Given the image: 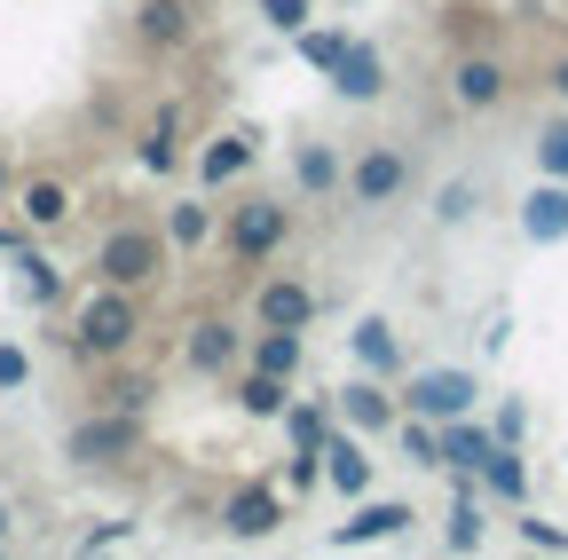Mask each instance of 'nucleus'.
Here are the masks:
<instances>
[{
    "instance_id": "f257e3e1",
    "label": "nucleus",
    "mask_w": 568,
    "mask_h": 560,
    "mask_svg": "<svg viewBox=\"0 0 568 560\" xmlns=\"http://www.w3.org/2000/svg\"><path fill=\"white\" fill-rule=\"evenodd\" d=\"M134 339H142V293H126V285H95L80 308H71V332H63V347L80 364H126L134 356Z\"/></svg>"
},
{
    "instance_id": "f03ea898",
    "label": "nucleus",
    "mask_w": 568,
    "mask_h": 560,
    "mask_svg": "<svg viewBox=\"0 0 568 560\" xmlns=\"http://www.w3.org/2000/svg\"><path fill=\"white\" fill-rule=\"evenodd\" d=\"M174 245L159 222H111L103 245H95V285H126V293H151L159 276H166Z\"/></svg>"
},
{
    "instance_id": "7ed1b4c3",
    "label": "nucleus",
    "mask_w": 568,
    "mask_h": 560,
    "mask_svg": "<svg viewBox=\"0 0 568 560\" xmlns=\"http://www.w3.org/2000/svg\"><path fill=\"white\" fill-rule=\"evenodd\" d=\"M284 245H293V205H284V197H237L230 214H222L230 268H268Z\"/></svg>"
},
{
    "instance_id": "20e7f679",
    "label": "nucleus",
    "mask_w": 568,
    "mask_h": 560,
    "mask_svg": "<svg viewBox=\"0 0 568 560\" xmlns=\"http://www.w3.org/2000/svg\"><path fill=\"white\" fill-rule=\"evenodd\" d=\"M443 95H450V111L489 119V111L514 103V63L497 55V48H450V63H443Z\"/></svg>"
},
{
    "instance_id": "39448f33",
    "label": "nucleus",
    "mask_w": 568,
    "mask_h": 560,
    "mask_svg": "<svg viewBox=\"0 0 568 560\" xmlns=\"http://www.w3.org/2000/svg\"><path fill=\"white\" fill-rule=\"evenodd\" d=\"M410 182H418V159H410L403 143H364V151L347 159V205H364V214L395 205Z\"/></svg>"
},
{
    "instance_id": "423d86ee",
    "label": "nucleus",
    "mask_w": 568,
    "mask_h": 560,
    "mask_svg": "<svg viewBox=\"0 0 568 560\" xmlns=\"http://www.w3.org/2000/svg\"><path fill=\"white\" fill-rule=\"evenodd\" d=\"M134 450H142V418H126V410H103V403H95V410L80 418V427L63 435V458H71V466H88V474H103V466H126Z\"/></svg>"
},
{
    "instance_id": "0eeeda50",
    "label": "nucleus",
    "mask_w": 568,
    "mask_h": 560,
    "mask_svg": "<svg viewBox=\"0 0 568 560\" xmlns=\"http://www.w3.org/2000/svg\"><path fill=\"white\" fill-rule=\"evenodd\" d=\"M474 403H481V379H474V371H450V364L410 371V379H403V410L435 418V427H443V418H466Z\"/></svg>"
},
{
    "instance_id": "6e6552de",
    "label": "nucleus",
    "mask_w": 568,
    "mask_h": 560,
    "mask_svg": "<svg viewBox=\"0 0 568 560\" xmlns=\"http://www.w3.org/2000/svg\"><path fill=\"white\" fill-rule=\"evenodd\" d=\"M182 364H190L197 379H230V371L245 364V332H237V316H197V324L182 332Z\"/></svg>"
},
{
    "instance_id": "1a4fd4ad",
    "label": "nucleus",
    "mask_w": 568,
    "mask_h": 560,
    "mask_svg": "<svg viewBox=\"0 0 568 560\" xmlns=\"http://www.w3.org/2000/svg\"><path fill=\"white\" fill-rule=\"evenodd\" d=\"M197 0H134V48L142 55H182L197 40Z\"/></svg>"
},
{
    "instance_id": "9d476101",
    "label": "nucleus",
    "mask_w": 568,
    "mask_h": 560,
    "mask_svg": "<svg viewBox=\"0 0 568 560\" xmlns=\"http://www.w3.org/2000/svg\"><path fill=\"white\" fill-rule=\"evenodd\" d=\"M276 529H284V489H276V481H237L230 498H222V537L261 544V537H276Z\"/></svg>"
},
{
    "instance_id": "9b49d317",
    "label": "nucleus",
    "mask_w": 568,
    "mask_h": 560,
    "mask_svg": "<svg viewBox=\"0 0 568 560\" xmlns=\"http://www.w3.org/2000/svg\"><path fill=\"white\" fill-rule=\"evenodd\" d=\"M324 308V293L308 285V276H261L253 285V324H276V332H308Z\"/></svg>"
},
{
    "instance_id": "f8f14e48",
    "label": "nucleus",
    "mask_w": 568,
    "mask_h": 560,
    "mask_svg": "<svg viewBox=\"0 0 568 560\" xmlns=\"http://www.w3.org/2000/svg\"><path fill=\"white\" fill-rule=\"evenodd\" d=\"M332 410H339V427H355V435H395V418H403V395H387V379H355V387H339L332 395Z\"/></svg>"
},
{
    "instance_id": "ddd939ff",
    "label": "nucleus",
    "mask_w": 568,
    "mask_h": 560,
    "mask_svg": "<svg viewBox=\"0 0 568 560\" xmlns=\"http://www.w3.org/2000/svg\"><path fill=\"white\" fill-rule=\"evenodd\" d=\"M324 481L339 489V498H372L379 458L364 450V435H355V427H332V435H324Z\"/></svg>"
},
{
    "instance_id": "4468645a",
    "label": "nucleus",
    "mask_w": 568,
    "mask_h": 560,
    "mask_svg": "<svg viewBox=\"0 0 568 560\" xmlns=\"http://www.w3.org/2000/svg\"><path fill=\"white\" fill-rule=\"evenodd\" d=\"M324 80H332L339 103H379V95H387V55H379L372 40H347V55L332 63Z\"/></svg>"
},
{
    "instance_id": "2eb2a0df",
    "label": "nucleus",
    "mask_w": 568,
    "mask_h": 560,
    "mask_svg": "<svg viewBox=\"0 0 568 560\" xmlns=\"http://www.w3.org/2000/svg\"><path fill=\"white\" fill-rule=\"evenodd\" d=\"M253 159H261V134H253V126H222V134L197 151V190H230Z\"/></svg>"
},
{
    "instance_id": "dca6fc26",
    "label": "nucleus",
    "mask_w": 568,
    "mask_h": 560,
    "mask_svg": "<svg viewBox=\"0 0 568 560\" xmlns=\"http://www.w3.org/2000/svg\"><path fill=\"white\" fill-rule=\"evenodd\" d=\"M71 214H80V197H71L63 174H32V182H17V222H24V230H63Z\"/></svg>"
},
{
    "instance_id": "f3484780",
    "label": "nucleus",
    "mask_w": 568,
    "mask_h": 560,
    "mask_svg": "<svg viewBox=\"0 0 568 560\" xmlns=\"http://www.w3.org/2000/svg\"><path fill=\"white\" fill-rule=\"evenodd\" d=\"M418 513L403 506V498H355V513L332 529V544H379V537H403Z\"/></svg>"
},
{
    "instance_id": "a211bd4d",
    "label": "nucleus",
    "mask_w": 568,
    "mask_h": 560,
    "mask_svg": "<svg viewBox=\"0 0 568 560\" xmlns=\"http://www.w3.org/2000/svg\"><path fill=\"white\" fill-rule=\"evenodd\" d=\"M245 364H253V371H276V379H301V364H308V332L253 324V332H245Z\"/></svg>"
},
{
    "instance_id": "6ab92c4d",
    "label": "nucleus",
    "mask_w": 568,
    "mask_h": 560,
    "mask_svg": "<svg viewBox=\"0 0 568 560\" xmlns=\"http://www.w3.org/2000/svg\"><path fill=\"white\" fill-rule=\"evenodd\" d=\"M521 237L529 245H568V182H537L529 197H521Z\"/></svg>"
},
{
    "instance_id": "aec40b11",
    "label": "nucleus",
    "mask_w": 568,
    "mask_h": 560,
    "mask_svg": "<svg viewBox=\"0 0 568 560\" xmlns=\"http://www.w3.org/2000/svg\"><path fill=\"white\" fill-rule=\"evenodd\" d=\"M347 347H355V364H364L372 379H387V387L403 379V339H395V324H387V316H364V324L347 332Z\"/></svg>"
},
{
    "instance_id": "412c9836",
    "label": "nucleus",
    "mask_w": 568,
    "mask_h": 560,
    "mask_svg": "<svg viewBox=\"0 0 568 560\" xmlns=\"http://www.w3.org/2000/svg\"><path fill=\"white\" fill-rule=\"evenodd\" d=\"M481 489L497 506H529V458H521V442H489V458H481Z\"/></svg>"
},
{
    "instance_id": "4be33fe9",
    "label": "nucleus",
    "mask_w": 568,
    "mask_h": 560,
    "mask_svg": "<svg viewBox=\"0 0 568 560\" xmlns=\"http://www.w3.org/2000/svg\"><path fill=\"white\" fill-rule=\"evenodd\" d=\"M134 159H142V174H174V166H182V103H159V111H151Z\"/></svg>"
},
{
    "instance_id": "5701e85b",
    "label": "nucleus",
    "mask_w": 568,
    "mask_h": 560,
    "mask_svg": "<svg viewBox=\"0 0 568 560\" xmlns=\"http://www.w3.org/2000/svg\"><path fill=\"white\" fill-rule=\"evenodd\" d=\"M293 182H301V197H339L347 190V159L332 143H301L293 151Z\"/></svg>"
},
{
    "instance_id": "b1692460",
    "label": "nucleus",
    "mask_w": 568,
    "mask_h": 560,
    "mask_svg": "<svg viewBox=\"0 0 568 560\" xmlns=\"http://www.w3.org/2000/svg\"><path fill=\"white\" fill-rule=\"evenodd\" d=\"M489 427L466 410V418H443V474H481V458H489Z\"/></svg>"
},
{
    "instance_id": "393cba45",
    "label": "nucleus",
    "mask_w": 568,
    "mask_h": 560,
    "mask_svg": "<svg viewBox=\"0 0 568 560\" xmlns=\"http://www.w3.org/2000/svg\"><path fill=\"white\" fill-rule=\"evenodd\" d=\"M230 387H237V410H245V418H284V403H293V379L253 371V364H237Z\"/></svg>"
},
{
    "instance_id": "a878e982",
    "label": "nucleus",
    "mask_w": 568,
    "mask_h": 560,
    "mask_svg": "<svg viewBox=\"0 0 568 560\" xmlns=\"http://www.w3.org/2000/svg\"><path fill=\"white\" fill-rule=\"evenodd\" d=\"M151 395H159V379H151V371H111V364H103V387H95V403H103V410L151 418Z\"/></svg>"
},
{
    "instance_id": "bb28decb",
    "label": "nucleus",
    "mask_w": 568,
    "mask_h": 560,
    "mask_svg": "<svg viewBox=\"0 0 568 560\" xmlns=\"http://www.w3.org/2000/svg\"><path fill=\"white\" fill-rule=\"evenodd\" d=\"M332 427H339L332 403H316V395H293V403H284V435H293V450H324Z\"/></svg>"
},
{
    "instance_id": "cd10ccee",
    "label": "nucleus",
    "mask_w": 568,
    "mask_h": 560,
    "mask_svg": "<svg viewBox=\"0 0 568 560\" xmlns=\"http://www.w3.org/2000/svg\"><path fill=\"white\" fill-rule=\"evenodd\" d=\"M213 230H222V214H213L205 197H182L174 214H166V245H174V253H197V245H205Z\"/></svg>"
},
{
    "instance_id": "c85d7f7f",
    "label": "nucleus",
    "mask_w": 568,
    "mask_h": 560,
    "mask_svg": "<svg viewBox=\"0 0 568 560\" xmlns=\"http://www.w3.org/2000/svg\"><path fill=\"white\" fill-rule=\"evenodd\" d=\"M17 268H24V301H32V308H55V301H63V268H55V261L24 253Z\"/></svg>"
},
{
    "instance_id": "c756f323",
    "label": "nucleus",
    "mask_w": 568,
    "mask_h": 560,
    "mask_svg": "<svg viewBox=\"0 0 568 560\" xmlns=\"http://www.w3.org/2000/svg\"><path fill=\"white\" fill-rule=\"evenodd\" d=\"M537 174H552V182H568V111L537 126Z\"/></svg>"
},
{
    "instance_id": "7c9ffc66",
    "label": "nucleus",
    "mask_w": 568,
    "mask_h": 560,
    "mask_svg": "<svg viewBox=\"0 0 568 560\" xmlns=\"http://www.w3.org/2000/svg\"><path fill=\"white\" fill-rule=\"evenodd\" d=\"M293 40H301V63H316V72H332V63L347 55V40H355V32H332V24L316 32V24H301Z\"/></svg>"
},
{
    "instance_id": "2f4dec72",
    "label": "nucleus",
    "mask_w": 568,
    "mask_h": 560,
    "mask_svg": "<svg viewBox=\"0 0 568 560\" xmlns=\"http://www.w3.org/2000/svg\"><path fill=\"white\" fill-rule=\"evenodd\" d=\"M474 214H481V190H474V182H443V190H435V222H443V230H458V222H474Z\"/></svg>"
},
{
    "instance_id": "473e14b6",
    "label": "nucleus",
    "mask_w": 568,
    "mask_h": 560,
    "mask_svg": "<svg viewBox=\"0 0 568 560\" xmlns=\"http://www.w3.org/2000/svg\"><path fill=\"white\" fill-rule=\"evenodd\" d=\"M514 537L521 544H537V552H568V529H552L545 513H529V506H514Z\"/></svg>"
},
{
    "instance_id": "72a5a7b5",
    "label": "nucleus",
    "mask_w": 568,
    "mask_h": 560,
    "mask_svg": "<svg viewBox=\"0 0 568 560\" xmlns=\"http://www.w3.org/2000/svg\"><path fill=\"white\" fill-rule=\"evenodd\" d=\"M316 481H324V450H293V458H284V489H301V498H308Z\"/></svg>"
},
{
    "instance_id": "f704fd0d",
    "label": "nucleus",
    "mask_w": 568,
    "mask_h": 560,
    "mask_svg": "<svg viewBox=\"0 0 568 560\" xmlns=\"http://www.w3.org/2000/svg\"><path fill=\"white\" fill-rule=\"evenodd\" d=\"M489 435H497V442H521V435H529V403H521V395H514V403H497Z\"/></svg>"
},
{
    "instance_id": "c9c22d12",
    "label": "nucleus",
    "mask_w": 568,
    "mask_h": 560,
    "mask_svg": "<svg viewBox=\"0 0 568 560\" xmlns=\"http://www.w3.org/2000/svg\"><path fill=\"white\" fill-rule=\"evenodd\" d=\"M24 379H32V356H24L17 339H0V395H17Z\"/></svg>"
},
{
    "instance_id": "e433bc0d",
    "label": "nucleus",
    "mask_w": 568,
    "mask_h": 560,
    "mask_svg": "<svg viewBox=\"0 0 568 560\" xmlns=\"http://www.w3.org/2000/svg\"><path fill=\"white\" fill-rule=\"evenodd\" d=\"M253 9H261L276 32H301V24H308V0H253Z\"/></svg>"
},
{
    "instance_id": "4c0bfd02",
    "label": "nucleus",
    "mask_w": 568,
    "mask_h": 560,
    "mask_svg": "<svg viewBox=\"0 0 568 560\" xmlns=\"http://www.w3.org/2000/svg\"><path fill=\"white\" fill-rule=\"evenodd\" d=\"M111 544H126V521H103V529L80 537V552H111Z\"/></svg>"
},
{
    "instance_id": "58836bf2",
    "label": "nucleus",
    "mask_w": 568,
    "mask_h": 560,
    "mask_svg": "<svg viewBox=\"0 0 568 560\" xmlns=\"http://www.w3.org/2000/svg\"><path fill=\"white\" fill-rule=\"evenodd\" d=\"M545 88H552V103H560V111H568V48H560V55H552V63H545Z\"/></svg>"
},
{
    "instance_id": "ea45409f",
    "label": "nucleus",
    "mask_w": 568,
    "mask_h": 560,
    "mask_svg": "<svg viewBox=\"0 0 568 560\" xmlns=\"http://www.w3.org/2000/svg\"><path fill=\"white\" fill-rule=\"evenodd\" d=\"M0 197H17V174H9V159H0Z\"/></svg>"
},
{
    "instance_id": "a19ab883",
    "label": "nucleus",
    "mask_w": 568,
    "mask_h": 560,
    "mask_svg": "<svg viewBox=\"0 0 568 560\" xmlns=\"http://www.w3.org/2000/svg\"><path fill=\"white\" fill-rule=\"evenodd\" d=\"M0 544H9V506H0Z\"/></svg>"
}]
</instances>
